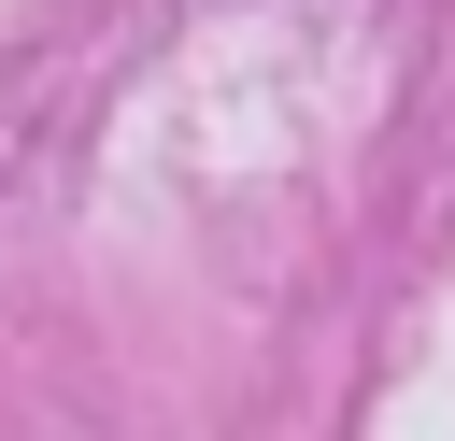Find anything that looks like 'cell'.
<instances>
[]
</instances>
